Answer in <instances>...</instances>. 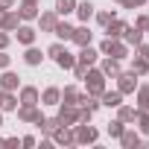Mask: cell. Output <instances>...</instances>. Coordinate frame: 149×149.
I'll list each match as a JSON object with an SVG mask.
<instances>
[{"mask_svg": "<svg viewBox=\"0 0 149 149\" xmlns=\"http://www.w3.org/2000/svg\"><path fill=\"white\" fill-rule=\"evenodd\" d=\"M21 3H35V6H41V0H21Z\"/></svg>", "mask_w": 149, "mask_h": 149, "instance_id": "c3c4849f", "label": "cell"}, {"mask_svg": "<svg viewBox=\"0 0 149 149\" xmlns=\"http://www.w3.org/2000/svg\"><path fill=\"white\" fill-rule=\"evenodd\" d=\"M18 108V91H0V111L12 114Z\"/></svg>", "mask_w": 149, "mask_h": 149, "instance_id": "2e32d148", "label": "cell"}, {"mask_svg": "<svg viewBox=\"0 0 149 149\" xmlns=\"http://www.w3.org/2000/svg\"><path fill=\"white\" fill-rule=\"evenodd\" d=\"M126 26H129L126 21H120V18H114V21H108V24H105L102 29H105V35H108V38H123V32H126Z\"/></svg>", "mask_w": 149, "mask_h": 149, "instance_id": "7402d4cb", "label": "cell"}, {"mask_svg": "<svg viewBox=\"0 0 149 149\" xmlns=\"http://www.w3.org/2000/svg\"><path fill=\"white\" fill-rule=\"evenodd\" d=\"M137 79H140L137 73H132V70H120V73H117V91H120L123 97H132V94L137 91V85H140Z\"/></svg>", "mask_w": 149, "mask_h": 149, "instance_id": "7a4b0ae2", "label": "cell"}, {"mask_svg": "<svg viewBox=\"0 0 149 149\" xmlns=\"http://www.w3.org/2000/svg\"><path fill=\"white\" fill-rule=\"evenodd\" d=\"M41 61H44V53H41L35 44H29V47L24 50V64H26V67H38Z\"/></svg>", "mask_w": 149, "mask_h": 149, "instance_id": "d6986e66", "label": "cell"}, {"mask_svg": "<svg viewBox=\"0 0 149 149\" xmlns=\"http://www.w3.org/2000/svg\"><path fill=\"white\" fill-rule=\"evenodd\" d=\"M132 26H137V29H140V32H149V15H137V18H134V24H132Z\"/></svg>", "mask_w": 149, "mask_h": 149, "instance_id": "8d00e7d4", "label": "cell"}, {"mask_svg": "<svg viewBox=\"0 0 149 149\" xmlns=\"http://www.w3.org/2000/svg\"><path fill=\"white\" fill-rule=\"evenodd\" d=\"M61 50H64V41H53V44H50V47H47V53H44V56H50V58H53V61H56V56H58V53H61Z\"/></svg>", "mask_w": 149, "mask_h": 149, "instance_id": "d590c367", "label": "cell"}, {"mask_svg": "<svg viewBox=\"0 0 149 149\" xmlns=\"http://www.w3.org/2000/svg\"><path fill=\"white\" fill-rule=\"evenodd\" d=\"M18 102L21 105H38L41 102V91L35 85H21L18 88Z\"/></svg>", "mask_w": 149, "mask_h": 149, "instance_id": "ba28073f", "label": "cell"}, {"mask_svg": "<svg viewBox=\"0 0 149 149\" xmlns=\"http://www.w3.org/2000/svg\"><path fill=\"white\" fill-rule=\"evenodd\" d=\"M146 3H149V0H132V6H134V9H137V6H146Z\"/></svg>", "mask_w": 149, "mask_h": 149, "instance_id": "7dc6e473", "label": "cell"}, {"mask_svg": "<svg viewBox=\"0 0 149 149\" xmlns=\"http://www.w3.org/2000/svg\"><path fill=\"white\" fill-rule=\"evenodd\" d=\"M61 102V88L58 85H47L41 91V105H58Z\"/></svg>", "mask_w": 149, "mask_h": 149, "instance_id": "ac0fdd59", "label": "cell"}, {"mask_svg": "<svg viewBox=\"0 0 149 149\" xmlns=\"http://www.w3.org/2000/svg\"><path fill=\"white\" fill-rule=\"evenodd\" d=\"M3 18H6V9H0V26H3Z\"/></svg>", "mask_w": 149, "mask_h": 149, "instance_id": "681fc988", "label": "cell"}, {"mask_svg": "<svg viewBox=\"0 0 149 149\" xmlns=\"http://www.w3.org/2000/svg\"><path fill=\"white\" fill-rule=\"evenodd\" d=\"M120 102H123V94H120L117 88H114V91H108V88H105V91L100 94V105H105V108H117Z\"/></svg>", "mask_w": 149, "mask_h": 149, "instance_id": "ffe728a7", "label": "cell"}, {"mask_svg": "<svg viewBox=\"0 0 149 149\" xmlns=\"http://www.w3.org/2000/svg\"><path fill=\"white\" fill-rule=\"evenodd\" d=\"M6 146H9V149H18V146H21V137H6Z\"/></svg>", "mask_w": 149, "mask_h": 149, "instance_id": "7bdbcfd3", "label": "cell"}, {"mask_svg": "<svg viewBox=\"0 0 149 149\" xmlns=\"http://www.w3.org/2000/svg\"><path fill=\"white\" fill-rule=\"evenodd\" d=\"M143 35H146V32H140L137 26H132V24H129V26H126V32H123V41H126L129 47H137V44L143 41Z\"/></svg>", "mask_w": 149, "mask_h": 149, "instance_id": "4316f807", "label": "cell"}, {"mask_svg": "<svg viewBox=\"0 0 149 149\" xmlns=\"http://www.w3.org/2000/svg\"><path fill=\"white\" fill-rule=\"evenodd\" d=\"M53 35H56L58 41H64V44H67V41H70V35H73V24H67V21H61V18H58V21H56V26H53Z\"/></svg>", "mask_w": 149, "mask_h": 149, "instance_id": "44dd1931", "label": "cell"}, {"mask_svg": "<svg viewBox=\"0 0 149 149\" xmlns=\"http://www.w3.org/2000/svg\"><path fill=\"white\" fill-rule=\"evenodd\" d=\"M76 61H79V64H85V67H91V64H97V61H100V50H97L94 44H85V47H79Z\"/></svg>", "mask_w": 149, "mask_h": 149, "instance_id": "7c38bea8", "label": "cell"}, {"mask_svg": "<svg viewBox=\"0 0 149 149\" xmlns=\"http://www.w3.org/2000/svg\"><path fill=\"white\" fill-rule=\"evenodd\" d=\"M0 129H3V111H0Z\"/></svg>", "mask_w": 149, "mask_h": 149, "instance_id": "f907efd6", "label": "cell"}, {"mask_svg": "<svg viewBox=\"0 0 149 149\" xmlns=\"http://www.w3.org/2000/svg\"><path fill=\"white\" fill-rule=\"evenodd\" d=\"M9 44H12V32L0 29V50H9Z\"/></svg>", "mask_w": 149, "mask_h": 149, "instance_id": "f35d334b", "label": "cell"}, {"mask_svg": "<svg viewBox=\"0 0 149 149\" xmlns=\"http://www.w3.org/2000/svg\"><path fill=\"white\" fill-rule=\"evenodd\" d=\"M35 143H38V140H35L32 134H24V137H21V146H24V149H32Z\"/></svg>", "mask_w": 149, "mask_h": 149, "instance_id": "b9f144b4", "label": "cell"}, {"mask_svg": "<svg viewBox=\"0 0 149 149\" xmlns=\"http://www.w3.org/2000/svg\"><path fill=\"white\" fill-rule=\"evenodd\" d=\"M134 117H137V105H126V102H120L117 105V120L120 123H134Z\"/></svg>", "mask_w": 149, "mask_h": 149, "instance_id": "603a6c76", "label": "cell"}, {"mask_svg": "<svg viewBox=\"0 0 149 149\" xmlns=\"http://www.w3.org/2000/svg\"><path fill=\"white\" fill-rule=\"evenodd\" d=\"M73 134H76V146H88V143L100 140V132L91 123H76V126H73Z\"/></svg>", "mask_w": 149, "mask_h": 149, "instance_id": "3957f363", "label": "cell"}, {"mask_svg": "<svg viewBox=\"0 0 149 149\" xmlns=\"http://www.w3.org/2000/svg\"><path fill=\"white\" fill-rule=\"evenodd\" d=\"M58 126H61V123H58V117H44V120L38 123V129H41V134H44V137H53V132H56Z\"/></svg>", "mask_w": 149, "mask_h": 149, "instance_id": "4dcf8cb0", "label": "cell"}, {"mask_svg": "<svg viewBox=\"0 0 149 149\" xmlns=\"http://www.w3.org/2000/svg\"><path fill=\"white\" fill-rule=\"evenodd\" d=\"M132 73H137V76H146L149 73V58H140V56H132Z\"/></svg>", "mask_w": 149, "mask_h": 149, "instance_id": "1f68e13d", "label": "cell"}, {"mask_svg": "<svg viewBox=\"0 0 149 149\" xmlns=\"http://www.w3.org/2000/svg\"><path fill=\"white\" fill-rule=\"evenodd\" d=\"M117 140H120V146H123V149H137V146L143 143V134H140L134 126H126V129L120 132V137H117Z\"/></svg>", "mask_w": 149, "mask_h": 149, "instance_id": "8992f818", "label": "cell"}, {"mask_svg": "<svg viewBox=\"0 0 149 149\" xmlns=\"http://www.w3.org/2000/svg\"><path fill=\"white\" fill-rule=\"evenodd\" d=\"M18 26H21V15H18V9H6V18H3V26H0V29L15 32Z\"/></svg>", "mask_w": 149, "mask_h": 149, "instance_id": "484cf974", "label": "cell"}, {"mask_svg": "<svg viewBox=\"0 0 149 149\" xmlns=\"http://www.w3.org/2000/svg\"><path fill=\"white\" fill-rule=\"evenodd\" d=\"M35 146H41V149H50V146H56V143H53V137H44V140H38Z\"/></svg>", "mask_w": 149, "mask_h": 149, "instance_id": "ee69618b", "label": "cell"}, {"mask_svg": "<svg viewBox=\"0 0 149 149\" xmlns=\"http://www.w3.org/2000/svg\"><path fill=\"white\" fill-rule=\"evenodd\" d=\"M0 146H6V137H0Z\"/></svg>", "mask_w": 149, "mask_h": 149, "instance_id": "816d5d0a", "label": "cell"}, {"mask_svg": "<svg viewBox=\"0 0 149 149\" xmlns=\"http://www.w3.org/2000/svg\"><path fill=\"white\" fill-rule=\"evenodd\" d=\"M123 129H126V123H120L117 117H114V120H111V123L105 126V132H108V137H114V140L120 137V132H123Z\"/></svg>", "mask_w": 149, "mask_h": 149, "instance_id": "e575fe53", "label": "cell"}, {"mask_svg": "<svg viewBox=\"0 0 149 149\" xmlns=\"http://www.w3.org/2000/svg\"><path fill=\"white\" fill-rule=\"evenodd\" d=\"M82 82H85V91H88L91 97H100V94L105 91V73H102V70H100L97 64H91Z\"/></svg>", "mask_w": 149, "mask_h": 149, "instance_id": "6da1fadb", "label": "cell"}, {"mask_svg": "<svg viewBox=\"0 0 149 149\" xmlns=\"http://www.w3.org/2000/svg\"><path fill=\"white\" fill-rule=\"evenodd\" d=\"M132 50H134V56H140V58H149V44H143V41H140V44H137V47H132Z\"/></svg>", "mask_w": 149, "mask_h": 149, "instance_id": "ab89813d", "label": "cell"}, {"mask_svg": "<svg viewBox=\"0 0 149 149\" xmlns=\"http://www.w3.org/2000/svg\"><path fill=\"white\" fill-rule=\"evenodd\" d=\"M76 3H79V0H56V15L58 18H67V15H73V12H76Z\"/></svg>", "mask_w": 149, "mask_h": 149, "instance_id": "d4e9b609", "label": "cell"}, {"mask_svg": "<svg viewBox=\"0 0 149 149\" xmlns=\"http://www.w3.org/2000/svg\"><path fill=\"white\" fill-rule=\"evenodd\" d=\"M134 123H137L134 129H137L143 137H149V111H140V108H137V117H134Z\"/></svg>", "mask_w": 149, "mask_h": 149, "instance_id": "d6a6232c", "label": "cell"}, {"mask_svg": "<svg viewBox=\"0 0 149 149\" xmlns=\"http://www.w3.org/2000/svg\"><path fill=\"white\" fill-rule=\"evenodd\" d=\"M18 0H0V9H15Z\"/></svg>", "mask_w": 149, "mask_h": 149, "instance_id": "f6af8a7d", "label": "cell"}, {"mask_svg": "<svg viewBox=\"0 0 149 149\" xmlns=\"http://www.w3.org/2000/svg\"><path fill=\"white\" fill-rule=\"evenodd\" d=\"M38 6L35 3H21V9H18V15H21V21H26V24H32L35 18H38Z\"/></svg>", "mask_w": 149, "mask_h": 149, "instance_id": "f1b7e54d", "label": "cell"}, {"mask_svg": "<svg viewBox=\"0 0 149 149\" xmlns=\"http://www.w3.org/2000/svg\"><path fill=\"white\" fill-rule=\"evenodd\" d=\"M120 64H123V61H117V58H111V56H100V61H97V67L105 73V79H117V73L123 70Z\"/></svg>", "mask_w": 149, "mask_h": 149, "instance_id": "9c48e42d", "label": "cell"}, {"mask_svg": "<svg viewBox=\"0 0 149 149\" xmlns=\"http://www.w3.org/2000/svg\"><path fill=\"white\" fill-rule=\"evenodd\" d=\"M18 88H21V76L12 67H6L3 73H0V91H18Z\"/></svg>", "mask_w": 149, "mask_h": 149, "instance_id": "4fadbf2b", "label": "cell"}, {"mask_svg": "<svg viewBox=\"0 0 149 149\" xmlns=\"http://www.w3.org/2000/svg\"><path fill=\"white\" fill-rule=\"evenodd\" d=\"M6 67H12V56L6 50H0V70H6Z\"/></svg>", "mask_w": 149, "mask_h": 149, "instance_id": "60d3db41", "label": "cell"}, {"mask_svg": "<svg viewBox=\"0 0 149 149\" xmlns=\"http://www.w3.org/2000/svg\"><path fill=\"white\" fill-rule=\"evenodd\" d=\"M15 114H18V120H21V123H29V126H38V123L44 120V111H41L38 105H21V102H18Z\"/></svg>", "mask_w": 149, "mask_h": 149, "instance_id": "5b68a950", "label": "cell"}, {"mask_svg": "<svg viewBox=\"0 0 149 149\" xmlns=\"http://www.w3.org/2000/svg\"><path fill=\"white\" fill-rule=\"evenodd\" d=\"M114 18H117V12H114V9H97V12H94V21H97L100 26H105V24H108V21H114Z\"/></svg>", "mask_w": 149, "mask_h": 149, "instance_id": "836d02e7", "label": "cell"}, {"mask_svg": "<svg viewBox=\"0 0 149 149\" xmlns=\"http://www.w3.org/2000/svg\"><path fill=\"white\" fill-rule=\"evenodd\" d=\"M129 53H132V47H129L123 38H111V50H108V56H111V58L126 61V58H129Z\"/></svg>", "mask_w": 149, "mask_h": 149, "instance_id": "9a60e30c", "label": "cell"}, {"mask_svg": "<svg viewBox=\"0 0 149 149\" xmlns=\"http://www.w3.org/2000/svg\"><path fill=\"white\" fill-rule=\"evenodd\" d=\"M58 123L61 126H76L79 123V105H64V102H58Z\"/></svg>", "mask_w": 149, "mask_h": 149, "instance_id": "52a82bcc", "label": "cell"}, {"mask_svg": "<svg viewBox=\"0 0 149 149\" xmlns=\"http://www.w3.org/2000/svg\"><path fill=\"white\" fill-rule=\"evenodd\" d=\"M114 3H120L123 9H134V6H132V0H114Z\"/></svg>", "mask_w": 149, "mask_h": 149, "instance_id": "bcb514c9", "label": "cell"}, {"mask_svg": "<svg viewBox=\"0 0 149 149\" xmlns=\"http://www.w3.org/2000/svg\"><path fill=\"white\" fill-rule=\"evenodd\" d=\"M56 21H58L56 9H44V12H38V18H35V24H38V32H53Z\"/></svg>", "mask_w": 149, "mask_h": 149, "instance_id": "8fae6325", "label": "cell"}, {"mask_svg": "<svg viewBox=\"0 0 149 149\" xmlns=\"http://www.w3.org/2000/svg\"><path fill=\"white\" fill-rule=\"evenodd\" d=\"M140 111H149V85H137V91L132 94Z\"/></svg>", "mask_w": 149, "mask_h": 149, "instance_id": "83f0119b", "label": "cell"}, {"mask_svg": "<svg viewBox=\"0 0 149 149\" xmlns=\"http://www.w3.org/2000/svg\"><path fill=\"white\" fill-rule=\"evenodd\" d=\"M53 143H56V146H76L73 126H58V129L53 132Z\"/></svg>", "mask_w": 149, "mask_h": 149, "instance_id": "30bf717a", "label": "cell"}, {"mask_svg": "<svg viewBox=\"0 0 149 149\" xmlns=\"http://www.w3.org/2000/svg\"><path fill=\"white\" fill-rule=\"evenodd\" d=\"M56 64H58V67H61V70H70V67H73V64H76V56H73V53H70V50H67V47H64V50H61V53H58V56H56Z\"/></svg>", "mask_w": 149, "mask_h": 149, "instance_id": "f546056e", "label": "cell"}, {"mask_svg": "<svg viewBox=\"0 0 149 149\" xmlns=\"http://www.w3.org/2000/svg\"><path fill=\"white\" fill-rule=\"evenodd\" d=\"M70 41L76 44V47H85V44H91V41H94V32L88 29V24H79V26H73Z\"/></svg>", "mask_w": 149, "mask_h": 149, "instance_id": "5bb4252c", "label": "cell"}, {"mask_svg": "<svg viewBox=\"0 0 149 149\" xmlns=\"http://www.w3.org/2000/svg\"><path fill=\"white\" fill-rule=\"evenodd\" d=\"M94 12H97V6L91 3V0H79V3H76V12H73V15L79 18V24H88V21L94 18Z\"/></svg>", "mask_w": 149, "mask_h": 149, "instance_id": "e0dca14e", "label": "cell"}, {"mask_svg": "<svg viewBox=\"0 0 149 149\" xmlns=\"http://www.w3.org/2000/svg\"><path fill=\"white\" fill-rule=\"evenodd\" d=\"M12 38H15L21 47H29V44H35V38H38V26H32V24L21 21V26L12 32Z\"/></svg>", "mask_w": 149, "mask_h": 149, "instance_id": "277c9868", "label": "cell"}, {"mask_svg": "<svg viewBox=\"0 0 149 149\" xmlns=\"http://www.w3.org/2000/svg\"><path fill=\"white\" fill-rule=\"evenodd\" d=\"M79 94H82V88L64 85V88H61V102H64V105H79Z\"/></svg>", "mask_w": 149, "mask_h": 149, "instance_id": "cb8c5ba5", "label": "cell"}, {"mask_svg": "<svg viewBox=\"0 0 149 149\" xmlns=\"http://www.w3.org/2000/svg\"><path fill=\"white\" fill-rule=\"evenodd\" d=\"M70 70H73V79H85V73H88V67H85V64H79V61L73 64Z\"/></svg>", "mask_w": 149, "mask_h": 149, "instance_id": "74e56055", "label": "cell"}]
</instances>
